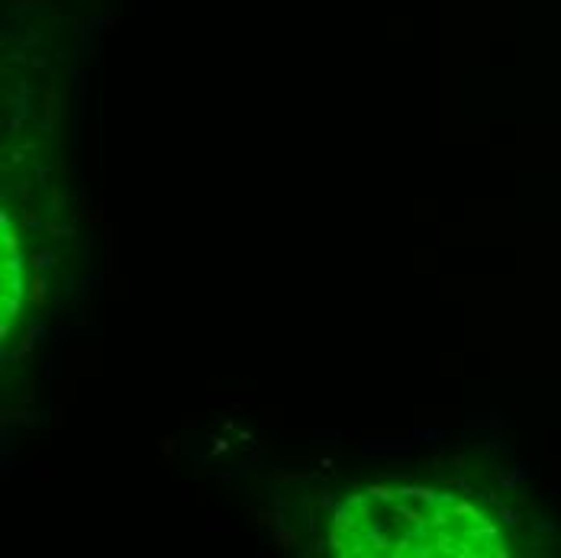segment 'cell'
I'll return each instance as SVG.
<instances>
[{
    "instance_id": "8",
    "label": "cell",
    "mask_w": 561,
    "mask_h": 558,
    "mask_svg": "<svg viewBox=\"0 0 561 558\" xmlns=\"http://www.w3.org/2000/svg\"><path fill=\"white\" fill-rule=\"evenodd\" d=\"M452 516H455V519H458V516H471V523L484 519V513H481L471 500H455V503H452Z\"/></svg>"
},
{
    "instance_id": "3",
    "label": "cell",
    "mask_w": 561,
    "mask_h": 558,
    "mask_svg": "<svg viewBox=\"0 0 561 558\" xmlns=\"http://www.w3.org/2000/svg\"><path fill=\"white\" fill-rule=\"evenodd\" d=\"M332 519H336L332 529L342 532V536H345V532H355V529H358V516H355V510H352L348 503H339L336 510H332Z\"/></svg>"
},
{
    "instance_id": "12",
    "label": "cell",
    "mask_w": 561,
    "mask_h": 558,
    "mask_svg": "<svg viewBox=\"0 0 561 558\" xmlns=\"http://www.w3.org/2000/svg\"><path fill=\"white\" fill-rule=\"evenodd\" d=\"M368 494H371V500H381V503L397 500V487H387V484H371Z\"/></svg>"
},
{
    "instance_id": "7",
    "label": "cell",
    "mask_w": 561,
    "mask_h": 558,
    "mask_svg": "<svg viewBox=\"0 0 561 558\" xmlns=\"http://www.w3.org/2000/svg\"><path fill=\"white\" fill-rule=\"evenodd\" d=\"M448 519H455V516H452V507H448V503H435V507H432V516H429V526H432V529H445Z\"/></svg>"
},
{
    "instance_id": "1",
    "label": "cell",
    "mask_w": 561,
    "mask_h": 558,
    "mask_svg": "<svg viewBox=\"0 0 561 558\" xmlns=\"http://www.w3.org/2000/svg\"><path fill=\"white\" fill-rule=\"evenodd\" d=\"M26 294H29V303L39 313H45L48 310V284H45V277H42V271H32L29 274V287H26Z\"/></svg>"
},
{
    "instance_id": "20",
    "label": "cell",
    "mask_w": 561,
    "mask_h": 558,
    "mask_svg": "<svg viewBox=\"0 0 561 558\" xmlns=\"http://www.w3.org/2000/svg\"><path fill=\"white\" fill-rule=\"evenodd\" d=\"M500 519H503L506 526H519L522 523V516L516 510H510V507H503V503H500Z\"/></svg>"
},
{
    "instance_id": "2",
    "label": "cell",
    "mask_w": 561,
    "mask_h": 558,
    "mask_svg": "<svg viewBox=\"0 0 561 558\" xmlns=\"http://www.w3.org/2000/svg\"><path fill=\"white\" fill-rule=\"evenodd\" d=\"M397 497H413V500H423L426 507H435L439 503V491L435 487H423V484H400Z\"/></svg>"
},
{
    "instance_id": "13",
    "label": "cell",
    "mask_w": 561,
    "mask_h": 558,
    "mask_svg": "<svg viewBox=\"0 0 561 558\" xmlns=\"http://www.w3.org/2000/svg\"><path fill=\"white\" fill-rule=\"evenodd\" d=\"M368 500H371V494L364 491V494H348V500H345V503L352 507V510H358V516L364 519V516H368Z\"/></svg>"
},
{
    "instance_id": "21",
    "label": "cell",
    "mask_w": 561,
    "mask_h": 558,
    "mask_svg": "<svg viewBox=\"0 0 561 558\" xmlns=\"http://www.w3.org/2000/svg\"><path fill=\"white\" fill-rule=\"evenodd\" d=\"M316 503H320L323 510H336V507H339V503H336V497L329 494V491H320V494H316Z\"/></svg>"
},
{
    "instance_id": "5",
    "label": "cell",
    "mask_w": 561,
    "mask_h": 558,
    "mask_svg": "<svg viewBox=\"0 0 561 558\" xmlns=\"http://www.w3.org/2000/svg\"><path fill=\"white\" fill-rule=\"evenodd\" d=\"M397 519H404V523H410V526H423V523H429L423 510H416V507H407V503H400V497H397Z\"/></svg>"
},
{
    "instance_id": "10",
    "label": "cell",
    "mask_w": 561,
    "mask_h": 558,
    "mask_svg": "<svg viewBox=\"0 0 561 558\" xmlns=\"http://www.w3.org/2000/svg\"><path fill=\"white\" fill-rule=\"evenodd\" d=\"M4 320H16L20 317V294H13V290H4V313H0Z\"/></svg>"
},
{
    "instance_id": "22",
    "label": "cell",
    "mask_w": 561,
    "mask_h": 558,
    "mask_svg": "<svg viewBox=\"0 0 561 558\" xmlns=\"http://www.w3.org/2000/svg\"><path fill=\"white\" fill-rule=\"evenodd\" d=\"M58 207H62V194L52 190V210H58Z\"/></svg>"
},
{
    "instance_id": "11",
    "label": "cell",
    "mask_w": 561,
    "mask_h": 558,
    "mask_svg": "<svg viewBox=\"0 0 561 558\" xmlns=\"http://www.w3.org/2000/svg\"><path fill=\"white\" fill-rule=\"evenodd\" d=\"M435 549H439V555H455L458 542H455V536H448L445 529H439L435 532Z\"/></svg>"
},
{
    "instance_id": "9",
    "label": "cell",
    "mask_w": 561,
    "mask_h": 558,
    "mask_svg": "<svg viewBox=\"0 0 561 558\" xmlns=\"http://www.w3.org/2000/svg\"><path fill=\"white\" fill-rule=\"evenodd\" d=\"M48 265H55V252H48V249H36L32 255H29V268H32V271H45Z\"/></svg>"
},
{
    "instance_id": "19",
    "label": "cell",
    "mask_w": 561,
    "mask_h": 558,
    "mask_svg": "<svg viewBox=\"0 0 561 558\" xmlns=\"http://www.w3.org/2000/svg\"><path fill=\"white\" fill-rule=\"evenodd\" d=\"M39 226H45V223H39L36 210L32 207H23V229H39Z\"/></svg>"
},
{
    "instance_id": "14",
    "label": "cell",
    "mask_w": 561,
    "mask_h": 558,
    "mask_svg": "<svg viewBox=\"0 0 561 558\" xmlns=\"http://www.w3.org/2000/svg\"><path fill=\"white\" fill-rule=\"evenodd\" d=\"M0 242H4V255H16L20 252V233L16 229H4V239Z\"/></svg>"
},
{
    "instance_id": "4",
    "label": "cell",
    "mask_w": 561,
    "mask_h": 558,
    "mask_svg": "<svg viewBox=\"0 0 561 558\" xmlns=\"http://www.w3.org/2000/svg\"><path fill=\"white\" fill-rule=\"evenodd\" d=\"M364 545H371L374 552H390L387 549L390 539H387V532H384V523H371L368 529H364Z\"/></svg>"
},
{
    "instance_id": "23",
    "label": "cell",
    "mask_w": 561,
    "mask_h": 558,
    "mask_svg": "<svg viewBox=\"0 0 561 558\" xmlns=\"http://www.w3.org/2000/svg\"><path fill=\"white\" fill-rule=\"evenodd\" d=\"M0 226L10 229V213H7V210H0Z\"/></svg>"
},
{
    "instance_id": "15",
    "label": "cell",
    "mask_w": 561,
    "mask_h": 558,
    "mask_svg": "<svg viewBox=\"0 0 561 558\" xmlns=\"http://www.w3.org/2000/svg\"><path fill=\"white\" fill-rule=\"evenodd\" d=\"M410 542H416V539H413V532H407V536H404V539H397V542H390V555H394V558L410 555V552H413V549H410Z\"/></svg>"
},
{
    "instance_id": "18",
    "label": "cell",
    "mask_w": 561,
    "mask_h": 558,
    "mask_svg": "<svg viewBox=\"0 0 561 558\" xmlns=\"http://www.w3.org/2000/svg\"><path fill=\"white\" fill-rule=\"evenodd\" d=\"M432 545H435V542H432ZM432 545L426 542V539H419V542H416V549H413L410 555H416V558H432V555H439V549H432Z\"/></svg>"
},
{
    "instance_id": "6",
    "label": "cell",
    "mask_w": 561,
    "mask_h": 558,
    "mask_svg": "<svg viewBox=\"0 0 561 558\" xmlns=\"http://www.w3.org/2000/svg\"><path fill=\"white\" fill-rule=\"evenodd\" d=\"M471 536L478 539V542H497V536H500V529L490 523V519H478V523H474V529H471Z\"/></svg>"
},
{
    "instance_id": "17",
    "label": "cell",
    "mask_w": 561,
    "mask_h": 558,
    "mask_svg": "<svg viewBox=\"0 0 561 558\" xmlns=\"http://www.w3.org/2000/svg\"><path fill=\"white\" fill-rule=\"evenodd\" d=\"M42 229H45V233H52L55 239H71V236H75V229H71V226H58V223H45Z\"/></svg>"
},
{
    "instance_id": "16",
    "label": "cell",
    "mask_w": 561,
    "mask_h": 558,
    "mask_svg": "<svg viewBox=\"0 0 561 558\" xmlns=\"http://www.w3.org/2000/svg\"><path fill=\"white\" fill-rule=\"evenodd\" d=\"M4 271L7 274H23V255H4Z\"/></svg>"
}]
</instances>
